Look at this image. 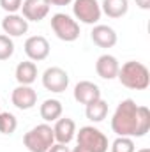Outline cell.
I'll return each instance as SVG.
<instances>
[{"label": "cell", "instance_id": "1", "mask_svg": "<svg viewBox=\"0 0 150 152\" xmlns=\"http://www.w3.org/2000/svg\"><path fill=\"white\" fill-rule=\"evenodd\" d=\"M138 127V104L134 99H124L118 103L111 117V129L117 136H136Z\"/></svg>", "mask_w": 150, "mask_h": 152}, {"label": "cell", "instance_id": "2", "mask_svg": "<svg viewBox=\"0 0 150 152\" xmlns=\"http://www.w3.org/2000/svg\"><path fill=\"white\" fill-rule=\"evenodd\" d=\"M118 81L131 90H147L150 85V71L141 62L129 60L118 69Z\"/></svg>", "mask_w": 150, "mask_h": 152}, {"label": "cell", "instance_id": "3", "mask_svg": "<svg viewBox=\"0 0 150 152\" xmlns=\"http://www.w3.org/2000/svg\"><path fill=\"white\" fill-rule=\"evenodd\" d=\"M53 143H55V134L53 127L48 122L32 127L23 136V145L28 149V152H48Z\"/></svg>", "mask_w": 150, "mask_h": 152}, {"label": "cell", "instance_id": "4", "mask_svg": "<svg viewBox=\"0 0 150 152\" xmlns=\"http://www.w3.org/2000/svg\"><path fill=\"white\" fill-rule=\"evenodd\" d=\"M78 147L87 152H108V138L106 134L94 127V126H83L79 131H76Z\"/></svg>", "mask_w": 150, "mask_h": 152}, {"label": "cell", "instance_id": "5", "mask_svg": "<svg viewBox=\"0 0 150 152\" xmlns=\"http://www.w3.org/2000/svg\"><path fill=\"white\" fill-rule=\"evenodd\" d=\"M51 30L60 41L73 42L79 37V23L66 12H57L51 16Z\"/></svg>", "mask_w": 150, "mask_h": 152}, {"label": "cell", "instance_id": "6", "mask_svg": "<svg viewBox=\"0 0 150 152\" xmlns=\"http://www.w3.org/2000/svg\"><path fill=\"white\" fill-rule=\"evenodd\" d=\"M73 14L76 21H81L85 25H95L101 16V4L97 0H73Z\"/></svg>", "mask_w": 150, "mask_h": 152}, {"label": "cell", "instance_id": "7", "mask_svg": "<svg viewBox=\"0 0 150 152\" xmlns=\"http://www.w3.org/2000/svg\"><path fill=\"white\" fill-rule=\"evenodd\" d=\"M42 87L46 90H50V92H55V94H60V92L67 90V87H69V75H67V71L58 67V66L48 67L42 73Z\"/></svg>", "mask_w": 150, "mask_h": 152}, {"label": "cell", "instance_id": "8", "mask_svg": "<svg viewBox=\"0 0 150 152\" xmlns=\"http://www.w3.org/2000/svg\"><path fill=\"white\" fill-rule=\"evenodd\" d=\"M11 101L18 110L27 112L37 104V92L30 85H18L11 94Z\"/></svg>", "mask_w": 150, "mask_h": 152}, {"label": "cell", "instance_id": "9", "mask_svg": "<svg viewBox=\"0 0 150 152\" xmlns=\"http://www.w3.org/2000/svg\"><path fill=\"white\" fill-rule=\"evenodd\" d=\"M25 55L28 57V60L32 62H41V60H46L48 55H50V42L48 39L42 37V36H32L25 41Z\"/></svg>", "mask_w": 150, "mask_h": 152}, {"label": "cell", "instance_id": "10", "mask_svg": "<svg viewBox=\"0 0 150 152\" xmlns=\"http://www.w3.org/2000/svg\"><path fill=\"white\" fill-rule=\"evenodd\" d=\"M74 99L79 104H90L97 99H101V88L94 83V81H88V80H83V81H78L74 87Z\"/></svg>", "mask_w": 150, "mask_h": 152}, {"label": "cell", "instance_id": "11", "mask_svg": "<svg viewBox=\"0 0 150 152\" xmlns=\"http://www.w3.org/2000/svg\"><path fill=\"white\" fill-rule=\"evenodd\" d=\"M21 16L27 21H42L50 14V5L44 0H23L21 4Z\"/></svg>", "mask_w": 150, "mask_h": 152}, {"label": "cell", "instance_id": "12", "mask_svg": "<svg viewBox=\"0 0 150 152\" xmlns=\"http://www.w3.org/2000/svg\"><path fill=\"white\" fill-rule=\"evenodd\" d=\"M2 30L9 37H21L23 34L28 32V21L21 14H18V12L7 14L2 20Z\"/></svg>", "mask_w": 150, "mask_h": 152}, {"label": "cell", "instance_id": "13", "mask_svg": "<svg viewBox=\"0 0 150 152\" xmlns=\"http://www.w3.org/2000/svg\"><path fill=\"white\" fill-rule=\"evenodd\" d=\"M53 134H55V142L57 143H64L69 145L76 136V122L69 117H60L58 120H55L53 126Z\"/></svg>", "mask_w": 150, "mask_h": 152}, {"label": "cell", "instance_id": "14", "mask_svg": "<svg viewBox=\"0 0 150 152\" xmlns=\"http://www.w3.org/2000/svg\"><path fill=\"white\" fill-rule=\"evenodd\" d=\"M118 69H120V64H118L117 57H113L110 53L101 55L95 62V73L103 80H115L118 75Z\"/></svg>", "mask_w": 150, "mask_h": 152}, {"label": "cell", "instance_id": "15", "mask_svg": "<svg viewBox=\"0 0 150 152\" xmlns=\"http://www.w3.org/2000/svg\"><path fill=\"white\" fill-rule=\"evenodd\" d=\"M90 37L99 48H113L117 44V32L108 25H95L90 32Z\"/></svg>", "mask_w": 150, "mask_h": 152}, {"label": "cell", "instance_id": "16", "mask_svg": "<svg viewBox=\"0 0 150 152\" xmlns=\"http://www.w3.org/2000/svg\"><path fill=\"white\" fill-rule=\"evenodd\" d=\"M14 78H16V81L20 85H32L37 80V66H36V62H32V60L20 62L16 66Z\"/></svg>", "mask_w": 150, "mask_h": 152}, {"label": "cell", "instance_id": "17", "mask_svg": "<svg viewBox=\"0 0 150 152\" xmlns=\"http://www.w3.org/2000/svg\"><path fill=\"white\" fill-rule=\"evenodd\" d=\"M101 11L108 18L118 20V18H122V16L127 14V11H129V0H103Z\"/></svg>", "mask_w": 150, "mask_h": 152}, {"label": "cell", "instance_id": "18", "mask_svg": "<svg viewBox=\"0 0 150 152\" xmlns=\"http://www.w3.org/2000/svg\"><path fill=\"white\" fill-rule=\"evenodd\" d=\"M62 112H64V106L58 99H46L41 108H39V113H41V118L44 122H55L62 117Z\"/></svg>", "mask_w": 150, "mask_h": 152}, {"label": "cell", "instance_id": "19", "mask_svg": "<svg viewBox=\"0 0 150 152\" xmlns=\"http://www.w3.org/2000/svg\"><path fill=\"white\" fill-rule=\"evenodd\" d=\"M85 115L90 122H103L108 115V103L101 97L90 104H87V110H85Z\"/></svg>", "mask_w": 150, "mask_h": 152}, {"label": "cell", "instance_id": "20", "mask_svg": "<svg viewBox=\"0 0 150 152\" xmlns=\"http://www.w3.org/2000/svg\"><path fill=\"white\" fill-rule=\"evenodd\" d=\"M150 131V110L147 106H138V127H136V138L145 136Z\"/></svg>", "mask_w": 150, "mask_h": 152}, {"label": "cell", "instance_id": "21", "mask_svg": "<svg viewBox=\"0 0 150 152\" xmlns=\"http://www.w3.org/2000/svg\"><path fill=\"white\" fill-rule=\"evenodd\" d=\"M18 127V118L11 112H0V133L2 134H12Z\"/></svg>", "mask_w": 150, "mask_h": 152}, {"label": "cell", "instance_id": "22", "mask_svg": "<svg viewBox=\"0 0 150 152\" xmlns=\"http://www.w3.org/2000/svg\"><path fill=\"white\" fill-rule=\"evenodd\" d=\"M111 152H136L134 142L131 136H117L111 143Z\"/></svg>", "mask_w": 150, "mask_h": 152}, {"label": "cell", "instance_id": "23", "mask_svg": "<svg viewBox=\"0 0 150 152\" xmlns=\"http://www.w3.org/2000/svg\"><path fill=\"white\" fill-rule=\"evenodd\" d=\"M14 55V42L5 34H0V60H9Z\"/></svg>", "mask_w": 150, "mask_h": 152}, {"label": "cell", "instance_id": "24", "mask_svg": "<svg viewBox=\"0 0 150 152\" xmlns=\"http://www.w3.org/2000/svg\"><path fill=\"white\" fill-rule=\"evenodd\" d=\"M23 0H0V7L7 12V14H14L21 9Z\"/></svg>", "mask_w": 150, "mask_h": 152}, {"label": "cell", "instance_id": "25", "mask_svg": "<svg viewBox=\"0 0 150 152\" xmlns=\"http://www.w3.org/2000/svg\"><path fill=\"white\" fill-rule=\"evenodd\" d=\"M48 152H71V149L67 147V145H64V143H53L50 149H48Z\"/></svg>", "mask_w": 150, "mask_h": 152}, {"label": "cell", "instance_id": "26", "mask_svg": "<svg viewBox=\"0 0 150 152\" xmlns=\"http://www.w3.org/2000/svg\"><path fill=\"white\" fill-rule=\"evenodd\" d=\"M48 5H58V7H62V5H69V4H73V0H44Z\"/></svg>", "mask_w": 150, "mask_h": 152}, {"label": "cell", "instance_id": "27", "mask_svg": "<svg viewBox=\"0 0 150 152\" xmlns=\"http://www.w3.org/2000/svg\"><path fill=\"white\" fill-rule=\"evenodd\" d=\"M136 2V5L140 7V9H143V11H149L150 9V0H134Z\"/></svg>", "mask_w": 150, "mask_h": 152}, {"label": "cell", "instance_id": "28", "mask_svg": "<svg viewBox=\"0 0 150 152\" xmlns=\"http://www.w3.org/2000/svg\"><path fill=\"white\" fill-rule=\"evenodd\" d=\"M71 152H87V151H83L81 147H74V149H73V151H71Z\"/></svg>", "mask_w": 150, "mask_h": 152}, {"label": "cell", "instance_id": "29", "mask_svg": "<svg viewBox=\"0 0 150 152\" xmlns=\"http://www.w3.org/2000/svg\"><path fill=\"white\" fill-rule=\"evenodd\" d=\"M136 152H150V149H147V147H143V149H140V151H136Z\"/></svg>", "mask_w": 150, "mask_h": 152}]
</instances>
